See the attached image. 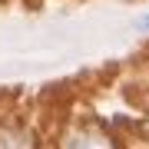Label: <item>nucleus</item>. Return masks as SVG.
<instances>
[{"instance_id":"obj_1","label":"nucleus","mask_w":149,"mask_h":149,"mask_svg":"<svg viewBox=\"0 0 149 149\" xmlns=\"http://www.w3.org/2000/svg\"><path fill=\"white\" fill-rule=\"evenodd\" d=\"M136 27L143 30V33H149V13H146V17H139V20H136Z\"/></svg>"}]
</instances>
